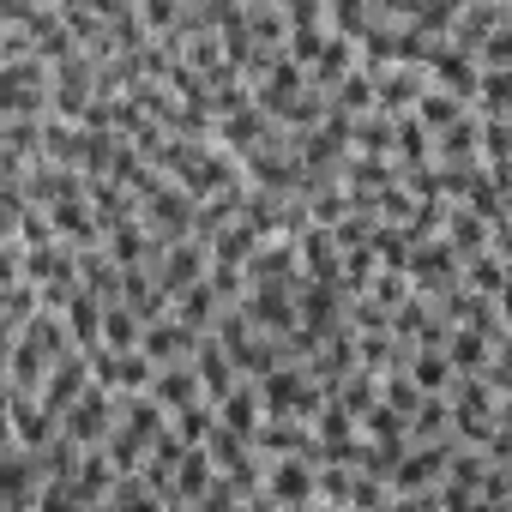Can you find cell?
Wrapping results in <instances>:
<instances>
[{
  "instance_id": "1",
  "label": "cell",
  "mask_w": 512,
  "mask_h": 512,
  "mask_svg": "<svg viewBox=\"0 0 512 512\" xmlns=\"http://www.w3.org/2000/svg\"><path fill=\"white\" fill-rule=\"evenodd\" d=\"M260 398H266V416H290V422H320V410L332 404L326 386H314L308 368H278L272 380H260Z\"/></svg>"
},
{
  "instance_id": "2",
  "label": "cell",
  "mask_w": 512,
  "mask_h": 512,
  "mask_svg": "<svg viewBox=\"0 0 512 512\" xmlns=\"http://www.w3.org/2000/svg\"><path fill=\"white\" fill-rule=\"evenodd\" d=\"M115 428H121V398H115L109 386H91V392L67 410V422H61V434H67L79 452H97Z\"/></svg>"
},
{
  "instance_id": "3",
  "label": "cell",
  "mask_w": 512,
  "mask_h": 512,
  "mask_svg": "<svg viewBox=\"0 0 512 512\" xmlns=\"http://www.w3.org/2000/svg\"><path fill=\"white\" fill-rule=\"evenodd\" d=\"M266 500H272L278 512L314 506V500H320V464H314V458H278V464L266 470Z\"/></svg>"
},
{
  "instance_id": "4",
  "label": "cell",
  "mask_w": 512,
  "mask_h": 512,
  "mask_svg": "<svg viewBox=\"0 0 512 512\" xmlns=\"http://www.w3.org/2000/svg\"><path fill=\"white\" fill-rule=\"evenodd\" d=\"M205 278H211V241H199V235L175 241L169 260L157 266V284H163L169 296H181V290H193V284H205Z\"/></svg>"
},
{
  "instance_id": "5",
  "label": "cell",
  "mask_w": 512,
  "mask_h": 512,
  "mask_svg": "<svg viewBox=\"0 0 512 512\" xmlns=\"http://www.w3.org/2000/svg\"><path fill=\"white\" fill-rule=\"evenodd\" d=\"M199 344H205V338L169 314V320L145 326V350H139V356H145L151 368H175V362H193V356H199Z\"/></svg>"
},
{
  "instance_id": "6",
  "label": "cell",
  "mask_w": 512,
  "mask_h": 512,
  "mask_svg": "<svg viewBox=\"0 0 512 512\" xmlns=\"http://www.w3.org/2000/svg\"><path fill=\"white\" fill-rule=\"evenodd\" d=\"M91 368H97V386H109L115 398H139V392H151V380H157V368L133 350V356H115V350H97L91 356Z\"/></svg>"
},
{
  "instance_id": "7",
  "label": "cell",
  "mask_w": 512,
  "mask_h": 512,
  "mask_svg": "<svg viewBox=\"0 0 512 512\" xmlns=\"http://www.w3.org/2000/svg\"><path fill=\"white\" fill-rule=\"evenodd\" d=\"M296 278H302V241L296 235H272L247 260V284H296Z\"/></svg>"
},
{
  "instance_id": "8",
  "label": "cell",
  "mask_w": 512,
  "mask_h": 512,
  "mask_svg": "<svg viewBox=\"0 0 512 512\" xmlns=\"http://www.w3.org/2000/svg\"><path fill=\"white\" fill-rule=\"evenodd\" d=\"M428 85H434V79H428L422 67H386V73H380V115H392V121H398V115H416V103L428 97Z\"/></svg>"
},
{
  "instance_id": "9",
  "label": "cell",
  "mask_w": 512,
  "mask_h": 512,
  "mask_svg": "<svg viewBox=\"0 0 512 512\" xmlns=\"http://www.w3.org/2000/svg\"><path fill=\"white\" fill-rule=\"evenodd\" d=\"M217 422L229 428V434H247V440H260V428H266V398H260V386L253 380H241L223 404H217Z\"/></svg>"
},
{
  "instance_id": "10",
  "label": "cell",
  "mask_w": 512,
  "mask_h": 512,
  "mask_svg": "<svg viewBox=\"0 0 512 512\" xmlns=\"http://www.w3.org/2000/svg\"><path fill=\"white\" fill-rule=\"evenodd\" d=\"M151 398L169 410V416H181V410H193L199 398H205V386H199V368L193 362H175V368H157V380H151Z\"/></svg>"
},
{
  "instance_id": "11",
  "label": "cell",
  "mask_w": 512,
  "mask_h": 512,
  "mask_svg": "<svg viewBox=\"0 0 512 512\" xmlns=\"http://www.w3.org/2000/svg\"><path fill=\"white\" fill-rule=\"evenodd\" d=\"M193 368H199V386H205V398H211V404H223V398L241 386V374H235V362H229V350H223L217 338H205V344H199Z\"/></svg>"
},
{
  "instance_id": "12",
  "label": "cell",
  "mask_w": 512,
  "mask_h": 512,
  "mask_svg": "<svg viewBox=\"0 0 512 512\" xmlns=\"http://www.w3.org/2000/svg\"><path fill=\"white\" fill-rule=\"evenodd\" d=\"M440 241L458 253L464 266H470V260H482V253H494V229H488L476 211H464V205L452 211V223H446V235H440Z\"/></svg>"
},
{
  "instance_id": "13",
  "label": "cell",
  "mask_w": 512,
  "mask_h": 512,
  "mask_svg": "<svg viewBox=\"0 0 512 512\" xmlns=\"http://www.w3.org/2000/svg\"><path fill=\"white\" fill-rule=\"evenodd\" d=\"M380 398H386V380H380L374 368H356L344 386H332V404H338V410H350L356 422H368V416L380 410Z\"/></svg>"
},
{
  "instance_id": "14",
  "label": "cell",
  "mask_w": 512,
  "mask_h": 512,
  "mask_svg": "<svg viewBox=\"0 0 512 512\" xmlns=\"http://www.w3.org/2000/svg\"><path fill=\"white\" fill-rule=\"evenodd\" d=\"M103 314H109V302H103V296H91V290H79V296H73V308H67L73 344H79L85 356H97V350H103Z\"/></svg>"
},
{
  "instance_id": "15",
  "label": "cell",
  "mask_w": 512,
  "mask_h": 512,
  "mask_svg": "<svg viewBox=\"0 0 512 512\" xmlns=\"http://www.w3.org/2000/svg\"><path fill=\"white\" fill-rule=\"evenodd\" d=\"M260 247H266V235L241 217V223H229V229L211 241V266H241V272H247V260H253Z\"/></svg>"
},
{
  "instance_id": "16",
  "label": "cell",
  "mask_w": 512,
  "mask_h": 512,
  "mask_svg": "<svg viewBox=\"0 0 512 512\" xmlns=\"http://www.w3.org/2000/svg\"><path fill=\"white\" fill-rule=\"evenodd\" d=\"M446 362H452L458 374H488V362H494V338L476 332V326H458L452 344H446Z\"/></svg>"
},
{
  "instance_id": "17",
  "label": "cell",
  "mask_w": 512,
  "mask_h": 512,
  "mask_svg": "<svg viewBox=\"0 0 512 512\" xmlns=\"http://www.w3.org/2000/svg\"><path fill=\"white\" fill-rule=\"evenodd\" d=\"M392 163H398V169H428V163H434V133H428L416 115H398V145H392Z\"/></svg>"
},
{
  "instance_id": "18",
  "label": "cell",
  "mask_w": 512,
  "mask_h": 512,
  "mask_svg": "<svg viewBox=\"0 0 512 512\" xmlns=\"http://www.w3.org/2000/svg\"><path fill=\"white\" fill-rule=\"evenodd\" d=\"M175 320H181V326H193L199 338H211V332H217V320H223V308H217L211 284H193V290H181V296H175Z\"/></svg>"
},
{
  "instance_id": "19",
  "label": "cell",
  "mask_w": 512,
  "mask_h": 512,
  "mask_svg": "<svg viewBox=\"0 0 512 512\" xmlns=\"http://www.w3.org/2000/svg\"><path fill=\"white\" fill-rule=\"evenodd\" d=\"M482 121H512V73L506 67H482V85H476V103H470Z\"/></svg>"
},
{
  "instance_id": "20",
  "label": "cell",
  "mask_w": 512,
  "mask_h": 512,
  "mask_svg": "<svg viewBox=\"0 0 512 512\" xmlns=\"http://www.w3.org/2000/svg\"><path fill=\"white\" fill-rule=\"evenodd\" d=\"M464 115H470V103H458V97H452V91H440V85H428V97L416 103V121H422L434 139H440V133H452Z\"/></svg>"
},
{
  "instance_id": "21",
  "label": "cell",
  "mask_w": 512,
  "mask_h": 512,
  "mask_svg": "<svg viewBox=\"0 0 512 512\" xmlns=\"http://www.w3.org/2000/svg\"><path fill=\"white\" fill-rule=\"evenodd\" d=\"M103 350H115V356H133V350H145V320L133 314V308H109L103 314Z\"/></svg>"
},
{
  "instance_id": "22",
  "label": "cell",
  "mask_w": 512,
  "mask_h": 512,
  "mask_svg": "<svg viewBox=\"0 0 512 512\" xmlns=\"http://www.w3.org/2000/svg\"><path fill=\"white\" fill-rule=\"evenodd\" d=\"M410 380H416L428 398H452V386H458V368L446 362V350H416V362H410Z\"/></svg>"
},
{
  "instance_id": "23",
  "label": "cell",
  "mask_w": 512,
  "mask_h": 512,
  "mask_svg": "<svg viewBox=\"0 0 512 512\" xmlns=\"http://www.w3.org/2000/svg\"><path fill=\"white\" fill-rule=\"evenodd\" d=\"M392 145H398V121L392 115H362L356 121V133H350V151H362V157H392Z\"/></svg>"
},
{
  "instance_id": "24",
  "label": "cell",
  "mask_w": 512,
  "mask_h": 512,
  "mask_svg": "<svg viewBox=\"0 0 512 512\" xmlns=\"http://www.w3.org/2000/svg\"><path fill=\"white\" fill-rule=\"evenodd\" d=\"M169 428H175V434L199 452V446H211V434H217V404H211V398H199V404H193V410H181Z\"/></svg>"
},
{
  "instance_id": "25",
  "label": "cell",
  "mask_w": 512,
  "mask_h": 512,
  "mask_svg": "<svg viewBox=\"0 0 512 512\" xmlns=\"http://www.w3.org/2000/svg\"><path fill=\"white\" fill-rule=\"evenodd\" d=\"M434 320H440V314H434V302H428V296H410V302L392 314V338H410V344H422Z\"/></svg>"
},
{
  "instance_id": "26",
  "label": "cell",
  "mask_w": 512,
  "mask_h": 512,
  "mask_svg": "<svg viewBox=\"0 0 512 512\" xmlns=\"http://www.w3.org/2000/svg\"><path fill=\"white\" fill-rule=\"evenodd\" d=\"M37 464H43V476H49V482H73V476H79V464H85V452L61 434V440H49V446L37 452Z\"/></svg>"
},
{
  "instance_id": "27",
  "label": "cell",
  "mask_w": 512,
  "mask_h": 512,
  "mask_svg": "<svg viewBox=\"0 0 512 512\" xmlns=\"http://www.w3.org/2000/svg\"><path fill=\"white\" fill-rule=\"evenodd\" d=\"M350 494H356V470L350 464H320V506L332 512V506H350Z\"/></svg>"
},
{
  "instance_id": "28",
  "label": "cell",
  "mask_w": 512,
  "mask_h": 512,
  "mask_svg": "<svg viewBox=\"0 0 512 512\" xmlns=\"http://www.w3.org/2000/svg\"><path fill=\"white\" fill-rule=\"evenodd\" d=\"M380 404H386V410H398V416H410V422H416V410H422V404H428V392H422V386H416V380H410V374H392V380H386V398H380Z\"/></svg>"
},
{
  "instance_id": "29",
  "label": "cell",
  "mask_w": 512,
  "mask_h": 512,
  "mask_svg": "<svg viewBox=\"0 0 512 512\" xmlns=\"http://www.w3.org/2000/svg\"><path fill=\"white\" fill-rule=\"evenodd\" d=\"M386 500H392V482H386V476L356 470V494H350V506H356V512H380Z\"/></svg>"
},
{
  "instance_id": "30",
  "label": "cell",
  "mask_w": 512,
  "mask_h": 512,
  "mask_svg": "<svg viewBox=\"0 0 512 512\" xmlns=\"http://www.w3.org/2000/svg\"><path fill=\"white\" fill-rule=\"evenodd\" d=\"M193 512H241V488H235L229 476H217V482L205 488V500H199Z\"/></svg>"
},
{
  "instance_id": "31",
  "label": "cell",
  "mask_w": 512,
  "mask_h": 512,
  "mask_svg": "<svg viewBox=\"0 0 512 512\" xmlns=\"http://www.w3.org/2000/svg\"><path fill=\"white\" fill-rule=\"evenodd\" d=\"M241 512H278V506H272L266 494H253V500H241Z\"/></svg>"
},
{
  "instance_id": "32",
  "label": "cell",
  "mask_w": 512,
  "mask_h": 512,
  "mask_svg": "<svg viewBox=\"0 0 512 512\" xmlns=\"http://www.w3.org/2000/svg\"><path fill=\"white\" fill-rule=\"evenodd\" d=\"M290 512H326V506H320V500H314V506H290Z\"/></svg>"
}]
</instances>
